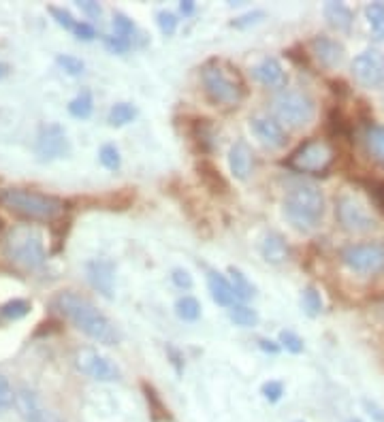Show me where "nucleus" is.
<instances>
[{
	"label": "nucleus",
	"instance_id": "obj_4",
	"mask_svg": "<svg viewBox=\"0 0 384 422\" xmlns=\"http://www.w3.org/2000/svg\"><path fill=\"white\" fill-rule=\"evenodd\" d=\"M3 254L17 266L30 269V271L41 269L47 260L45 237L32 224H17L9 230L3 241Z\"/></svg>",
	"mask_w": 384,
	"mask_h": 422
},
{
	"label": "nucleus",
	"instance_id": "obj_35",
	"mask_svg": "<svg viewBox=\"0 0 384 422\" xmlns=\"http://www.w3.org/2000/svg\"><path fill=\"white\" fill-rule=\"evenodd\" d=\"M99 160H101V164H103L107 171H120V166H122L120 149L115 147V145H111V143H107V145H103V147L99 149Z\"/></svg>",
	"mask_w": 384,
	"mask_h": 422
},
{
	"label": "nucleus",
	"instance_id": "obj_15",
	"mask_svg": "<svg viewBox=\"0 0 384 422\" xmlns=\"http://www.w3.org/2000/svg\"><path fill=\"white\" fill-rule=\"evenodd\" d=\"M250 128H252V132H254V137L259 139V143L263 147H267V149H282L288 143L286 130L276 120L254 118L252 122H250Z\"/></svg>",
	"mask_w": 384,
	"mask_h": 422
},
{
	"label": "nucleus",
	"instance_id": "obj_34",
	"mask_svg": "<svg viewBox=\"0 0 384 422\" xmlns=\"http://www.w3.org/2000/svg\"><path fill=\"white\" fill-rule=\"evenodd\" d=\"M365 15H368L370 28L374 32L376 38H384V3H372L365 9Z\"/></svg>",
	"mask_w": 384,
	"mask_h": 422
},
{
	"label": "nucleus",
	"instance_id": "obj_32",
	"mask_svg": "<svg viewBox=\"0 0 384 422\" xmlns=\"http://www.w3.org/2000/svg\"><path fill=\"white\" fill-rule=\"evenodd\" d=\"M301 307H303V312L310 318L320 316V312H322V297H320V290H318L316 286H305V290L301 295Z\"/></svg>",
	"mask_w": 384,
	"mask_h": 422
},
{
	"label": "nucleus",
	"instance_id": "obj_19",
	"mask_svg": "<svg viewBox=\"0 0 384 422\" xmlns=\"http://www.w3.org/2000/svg\"><path fill=\"white\" fill-rule=\"evenodd\" d=\"M228 166L233 177L239 182H245L250 177V171H252V149L245 141H237L228 151Z\"/></svg>",
	"mask_w": 384,
	"mask_h": 422
},
{
	"label": "nucleus",
	"instance_id": "obj_21",
	"mask_svg": "<svg viewBox=\"0 0 384 422\" xmlns=\"http://www.w3.org/2000/svg\"><path fill=\"white\" fill-rule=\"evenodd\" d=\"M261 256L269 262V264H282L288 260L291 256V249H288V243L286 239L280 235V233H267L263 239H261Z\"/></svg>",
	"mask_w": 384,
	"mask_h": 422
},
{
	"label": "nucleus",
	"instance_id": "obj_49",
	"mask_svg": "<svg viewBox=\"0 0 384 422\" xmlns=\"http://www.w3.org/2000/svg\"><path fill=\"white\" fill-rule=\"evenodd\" d=\"M73 34H75L77 38H82V41H92V38L96 36V30H94V26L88 24V22H77L75 28H73Z\"/></svg>",
	"mask_w": 384,
	"mask_h": 422
},
{
	"label": "nucleus",
	"instance_id": "obj_45",
	"mask_svg": "<svg viewBox=\"0 0 384 422\" xmlns=\"http://www.w3.org/2000/svg\"><path fill=\"white\" fill-rule=\"evenodd\" d=\"M263 17H265V11H250V13L233 19L230 26H233V28H248V26H252V24H259Z\"/></svg>",
	"mask_w": 384,
	"mask_h": 422
},
{
	"label": "nucleus",
	"instance_id": "obj_46",
	"mask_svg": "<svg viewBox=\"0 0 384 422\" xmlns=\"http://www.w3.org/2000/svg\"><path fill=\"white\" fill-rule=\"evenodd\" d=\"M171 282L176 284L180 290H190L192 284H195V282H192V275L186 271V269H173V271H171Z\"/></svg>",
	"mask_w": 384,
	"mask_h": 422
},
{
	"label": "nucleus",
	"instance_id": "obj_47",
	"mask_svg": "<svg viewBox=\"0 0 384 422\" xmlns=\"http://www.w3.org/2000/svg\"><path fill=\"white\" fill-rule=\"evenodd\" d=\"M77 7H80L90 19H101V15H103V7L99 3H94V0H80Z\"/></svg>",
	"mask_w": 384,
	"mask_h": 422
},
{
	"label": "nucleus",
	"instance_id": "obj_23",
	"mask_svg": "<svg viewBox=\"0 0 384 422\" xmlns=\"http://www.w3.org/2000/svg\"><path fill=\"white\" fill-rule=\"evenodd\" d=\"M190 137H192V141L197 143L201 153H209L211 147H214V128H211V122L205 120V118L192 122Z\"/></svg>",
	"mask_w": 384,
	"mask_h": 422
},
{
	"label": "nucleus",
	"instance_id": "obj_31",
	"mask_svg": "<svg viewBox=\"0 0 384 422\" xmlns=\"http://www.w3.org/2000/svg\"><path fill=\"white\" fill-rule=\"evenodd\" d=\"M141 388H143V395H145V401H147L154 420H169V410L165 408V403L160 401V395L156 393V388H154L152 384H147V382L141 384Z\"/></svg>",
	"mask_w": 384,
	"mask_h": 422
},
{
	"label": "nucleus",
	"instance_id": "obj_54",
	"mask_svg": "<svg viewBox=\"0 0 384 422\" xmlns=\"http://www.w3.org/2000/svg\"><path fill=\"white\" fill-rule=\"evenodd\" d=\"M9 71H11V66H9V64L0 62V79H3V77H7V75H9Z\"/></svg>",
	"mask_w": 384,
	"mask_h": 422
},
{
	"label": "nucleus",
	"instance_id": "obj_41",
	"mask_svg": "<svg viewBox=\"0 0 384 422\" xmlns=\"http://www.w3.org/2000/svg\"><path fill=\"white\" fill-rule=\"evenodd\" d=\"M47 11L51 13V17L56 19V24H58V26H62L64 30L73 32V28H75V24H77V19L71 15V11L60 9V7H49Z\"/></svg>",
	"mask_w": 384,
	"mask_h": 422
},
{
	"label": "nucleus",
	"instance_id": "obj_2",
	"mask_svg": "<svg viewBox=\"0 0 384 422\" xmlns=\"http://www.w3.org/2000/svg\"><path fill=\"white\" fill-rule=\"evenodd\" d=\"M0 205L11 214L30 222H56L64 214V201L53 195H43L26 188H5L0 190Z\"/></svg>",
	"mask_w": 384,
	"mask_h": 422
},
{
	"label": "nucleus",
	"instance_id": "obj_55",
	"mask_svg": "<svg viewBox=\"0 0 384 422\" xmlns=\"http://www.w3.org/2000/svg\"><path fill=\"white\" fill-rule=\"evenodd\" d=\"M348 422H361V420H357V418H352V420H348Z\"/></svg>",
	"mask_w": 384,
	"mask_h": 422
},
{
	"label": "nucleus",
	"instance_id": "obj_7",
	"mask_svg": "<svg viewBox=\"0 0 384 422\" xmlns=\"http://www.w3.org/2000/svg\"><path fill=\"white\" fill-rule=\"evenodd\" d=\"M274 113L288 128H303L314 120L316 103L307 92L282 90L274 99Z\"/></svg>",
	"mask_w": 384,
	"mask_h": 422
},
{
	"label": "nucleus",
	"instance_id": "obj_27",
	"mask_svg": "<svg viewBox=\"0 0 384 422\" xmlns=\"http://www.w3.org/2000/svg\"><path fill=\"white\" fill-rule=\"evenodd\" d=\"M134 118H137V107H132L130 103H115V105L109 109L107 122H109L113 128H122V126L130 124Z\"/></svg>",
	"mask_w": 384,
	"mask_h": 422
},
{
	"label": "nucleus",
	"instance_id": "obj_37",
	"mask_svg": "<svg viewBox=\"0 0 384 422\" xmlns=\"http://www.w3.org/2000/svg\"><path fill=\"white\" fill-rule=\"evenodd\" d=\"M326 126H329V132L335 134V137H348L350 134V126L346 122V118L341 115L339 109H333L329 113V118H326Z\"/></svg>",
	"mask_w": 384,
	"mask_h": 422
},
{
	"label": "nucleus",
	"instance_id": "obj_50",
	"mask_svg": "<svg viewBox=\"0 0 384 422\" xmlns=\"http://www.w3.org/2000/svg\"><path fill=\"white\" fill-rule=\"evenodd\" d=\"M259 348H261L263 352H267V354H278V352H280V343L261 337V339H259Z\"/></svg>",
	"mask_w": 384,
	"mask_h": 422
},
{
	"label": "nucleus",
	"instance_id": "obj_51",
	"mask_svg": "<svg viewBox=\"0 0 384 422\" xmlns=\"http://www.w3.org/2000/svg\"><path fill=\"white\" fill-rule=\"evenodd\" d=\"M363 406L368 408V412H370V416L376 420V422H384V414H382V410L376 406V403H372V401H363Z\"/></svg>",
	"mask_w": 384,
	"mask_h": 422
},
{
	"label": "nucleus",
	"instance_id": "obj_6",
	"mask_svg": "<svg viewBox=\"0 0 384 422\" xmlns=\"http://www.w3.org/2000/svg\"><path fill=\"white\" fill-rule=\"evenodd\" d=\"M335 160V149L326 139H310L301 143L291 156L284 160V164L297 171L307 173V175H324L331 169Z\"/></svg>",
	"mask_w": 384,
	"mask_h": 422
},
{
	"label": "nucleus",
	"instance_id": "obj_36",
	"mask_svg": "<svg viewBox=\"0 0 384 422\" xmlns=\"http://www.w3.org/2000/svg\"><path fill=\"white\" fill-rule=\"evenodd\" d=\"M56 62H58V66H60L67 75H73V77L82 75V73L86 71V64H84L82 58L71 55V53H58V55H56Z\"/></svg>",
	"mask_w": 384,
	"mask_h": 422
},
{
	"label": "nucleus",
	"instance_id": "obj_20",
	"mask_svg": "<svg viewBox=\"0 0 384 422\" xmlns=\"http://www.w3.org/2000/svg\"><path fill=\"white\" fill-rule=\"evenodd\" d=\"M207 288H209V295L216 305H222V307L235 305L237 297H235L233 286H230V280H226L222 273L214 271V269H209L207 271Z\"/></svg>",
	"mask_w": 384,
	"mask_h": 422
},
{
	"label": "nucleus",
	"instance_id": "obj_53",
	"mask_svg": "<svg viewBox=\"0 0 384 422\" xmlns=\"http://www.w3.org/2000/svg\"><path fill=\"white\" fill-rule=\"evenodd\" d=\"M169 354H171V358H173L171 362L178 367V373H182V369H184V367L180 364V360H182V358H180V352H178V350H173V348H169Z\"/></svg>",
	"mask_w": 384,
	"mask_h": 422
},
{
	"label": "nucleus",
	"instance_id": "obj_43",
	"mask_svg": "<svg viewBox=\"0 0 384 422\" xmlns=\"http://www.w3.org/2000/svg\"><path fill=\"white\" fill-rule=\"evenodd\" d=\"M13 403H15V393H13V388H11L9 380H7L3 373H0V412L9 410Z\"/></svg>",
	"mask_w": 384,
	"mask_h": 422
},
{
	"label": "nucleus",
	"instance_id": "obj_57",
	"mask_svg": "<svg viewBox=\"0 0 384 422\" xmlns=\"http://www.w3.org/2000/svg\"><path fill=\"white\" fill-rule=\"evenodd\" d=\"M299 422H301V420H299Z\"/></svg>",
	"mask_w": 384,
	"mask_h": 422
},
{
	"label": "nucleus",
	"instance_id": "obj_9",
	"mask_svg": "<svg viewBox=\"0 0 384 422\" xmlns=\"http://www.w3.org/2000/svg\"><path fill=\"white\" fill-rule=\"evenodd\" d=\"M335 218L348 233H370L378 226L368 207L352 195H341L335 201Z\"/></svg>",
	"mask_w": 384,
	"mask_h": 422
},
{
	"label": "nucleus",
	"instance_id": "obj_29",
	"mask_svg": "<svg viewBox=\"0 0 384 422\" xmlns=\"http://www.w3.org/2000/svg\"><path fill=\"white\" fill-rule=\"evenodd\" d=\"M30 310H32L30 301H26V299H11L5 305H0V318L9 320V322H15V320L26 318L30 314Z\"/></svg>",
	"mask_w": 384,
	"mask_h": 422
},
{
	"label": "nucleus",
	"instance_id": "obj_40",
	"mask_svg": "<svg viewBox=\"0 0 384 422\" xmlns=\"http://www.w3.org/2000/svg\"><path fill=\"white\" fill-rule=\"evenodd\" d=\"M365 188H368L370 199L374 201V205L378 207V211H382V214H384V182H382V179L365 182Z\"/></svg>",
	"mask_w": 384,
	"mask_h": 422
},
{
	"label": "nucleus",
	"instance_id": "obj_42",
	"mask_svg": "<svg viewBox=\"0 0 384 422\" xmlns=\"http://www.w3.org/2000/svg\"><path fill=\"white\" fill-rule=\"evenodd\" d=\"M261 393H263V397H265L269 403H278V401L282 399V395H284V384L278 382V380H269V382L263 384Z\"/></svg>",
	"mask_w": 384,
	"mask_h": 422
},
{
	"label": "nucleus",
	"instance_id": "obj_18",
	"mask_svg": "<svg viewBox=\"0 0 384 422\" xmlns=\"http://www.w3.org/2000/svg\"><path fill=\"white\" fill-rule=\"evenodd\" d=\"M197 175H199L201 184L211 192V195H216V197L228 195V184H226V179L222 177L220 169H218L214 162H211V160L201 158V160L197 162Z\"/></svg>",
	"mask_w": 384,
	"mask_h": 422
},
{
	"label": "nucleus",
	"instance_id": "obj_38",
	"mask_svg": "<svg viewBox=\"0 0 384 422\" xmlns=\"http://www.w3.org/2000/svg\"><path fill=\"white\" fill-rule=\"evenodd\" d=\"M156 22H158V28L165 36H173L178 30V24H180V19L178 15L173 13V11H158L156 13Z\"/></svg>",
	"mask_w": 384,
	"mask_h": 422
},
{
	"label": "nucleus",
	"instance_id": "obj_17",
	"mask_svg": "<svg viewBox=\"0 0 384 422\" xmlns=\"http://www.w3.org/2000/svg\"><path fill=\"white\" fill-rule=\"evenodd\" d=\"M252 75H254V79L259 84H263L265 88H284L288 84V75L284 71V66L280 64L278 58H272V55H267L263 58V60L252 69Z\"/></svg>",
	"mask_w": 384,
	"mask_h": 422
},
{
	"label": "nucleus",
	"instance_id": "obj_33",
	"mask_svg": "<svg viewBox=\"0 0 384 422\" xmlns=\"http://www.w3.org/2000/svg\"><path fill=\"white\" fill-rule=\"evenodd\" d=\"M113 30H115V36L124 38L130 45L134 38H137V26H134L132 19L124 13H113Z\"/></svg>",
	"mask_w": 384,
	"mask_h": 422
},
{
	"label": "nucleus",
	"instance_id": "obj_8",
	"mask_svg": "<svg viewBox=\"0 0 384 422\" xmlns=\"http://www.w3.org/2000/svg\"><path fill=\"white\" fill-rule=\"evenodd\" d=\"M341 262L359 275L384 273V241H368L346 245L339 254Z\"/></svg>",
	"mask_w": 384,
	"mask_h": 422
},
{
	"label": "nucleus",
	"instance_id": "obj_14",
	"mask_svg": "<svg viewBox=\"0 0 384 422\" xmlns=\"http://www.w3.org/2000/svg\"><path fill=\"white\" fill-rule=\"evenodd\" d=\"M88 282L96 293H101L105 299L113 297V282H115V264L107 258H96L86 264Z\"/></svg>",
	"mask_w": 384,
	"mask_h": 422
},
{
	"label": "nucleus",
	"instance_id": "obj_12",
	"mask_svg": "<svg viewBox=\"0 0 384 422\" xmlns=\"http://www.w3.org/2000/svg\"><path fill=\"white\" fill-rule=\"evenodd\" d=\"M352 75L363 88L384 86V55L376 49L359 53L352 60Z\"/></svg>",
	"mask_w": 384,
	"mask_h": 422
},
{
	"label": "nucleus",
	"instance_id": "obj_26",
	"mask_svg": "<svg viewBox=\"0 0 384 422\" xmlns=\"http://www.w3.org/2000/svg\"><path fill=\"white\" fill-rule=\"evenodd\" d=\"M228 318L233 324L241 326V329H252L259 324V314L252 307H248L243 303H235L233 307H228Z\"/></svg>",
	"mask_w": 384,
	"mask_h": 422
},
{
	"label": "nucleus",
	"instance_id": "obj_16",
	"mask_svg": "<svg viewBox=\"0 0 384 422\" xmlns=\"http://www.w3.org/2000/svg\"><path fill=\"white\" fill-rule=\"evenodd\" d=\"M310 45H312V53L316 55V60L326 69H337L346 58L344 45L339 41H335V38L326 36V34L314 36Z\"/></svg>",
	"mask_w": 384,
	"mask_h": 422
},
{
	"label": "nucleus",
	"instance_id": "obj_44",
	"mask_svg": "<svg viewBox=\"0 0 384 422\" xmlns=\"http://www.w3.org/2000/svg\"><path fill=\"white\" fill-rule=\"evenodd\" d=\"M103 43H105V47L109 49V51H113V53H126L132 45L128 43V41H124V38H120V36H115V34H103Z\"/></svg>",
	"mask_w": 384,
	"mask_h": 422
},
{
	"label": "nucleus",
	"instance_id": "obj_39",
	"mask_svg": "<svg viewBox=\"0 0 384 422\" xmlns=\"http://www.w3.org/2000/svg\"><path fill=\"white\" fill-rule=\"evenodd\" d=\"M280 348H286V352H291V354H301L303 352V339L293 333V331H282L280 333Z\"/></svg>",
	"mask_w": 384,
	"mask_h": 422
},
{
	"label": "nucleus",
	"instance_id": "obj_30",
	"mask_svg": "<svg viewBox=\"0 0 384 422\" xmlns=\"http://www.w3.org/2000/svg\"><path fill=\"white\" fill-rule=\"evenodd\" d=\"M176 314L184 322H197L201 318V303L195 297H180L176 301Z\"/></svg>",
	"mask_w": 384,
	"mask_h": 422
},
{
	"label": "nucleus",
	"instance_id": "obj_22",
	"mask_svg": "<svg viewBox=\"0 0 384 422\" xmlns=\"http://www.w3.org/2000/svg\"><path fill=\"white\" fill-rule=\"evenodd\" d=\"M324 17L326 22H329L335 30L339 32H348L352 28V22H355V13L348 5L344 3H335V0H331V3L324 5Z\"/></svg>",
	"mask_w": 384,
	"mask_h": 422
},
{
	"label": "nucleus",
	"instance_id": "obj_1",
	"mask_svg": "<svg viewBox=\"0 0 384 422\" xmlns=\"http://www.w3.org/2000/svg\"><path fill=\"white\" fill-rule=\"evenodd\" d=\"M49 307L60 314L64 320H69L77 331H82L86 337L101 345H118L120 343V331L115 329L113 322L96 307L88 297L75 293V290H62L58 293Z\"/></svg>",
	"mask_w": 384,
	"mask_h": 422
},
{
	"label": "nucleus",
	"instance_id": "obj_10",
	"mask_svg": "<svg viewBox=\"0 0 384 422\" xmlns=\"http://www.w3.org/2000/svg\"><path fill=\"white\" fill-rule=\"evenodd\" d=\"M73 362L77 371L96 382H118L122 377L118 364L94 348H80L73 356Z\"/></svg>",
	"mask_w": 384,
	"mask_h": 422
},
{
	"label": "nucleus",
	"instance_id": "obj_24",
	"mask_svg": "<svg viewBox=\"0 0 384 422\" xmlns=\"http://www.w3.org/2000/svg\"><path fill=\"white\" fill-rule=\"evenodd\" d=\"M365 149H368L370 156L384 166V128L382 126H368V130H365Z\"/></svg>",
	"mask_w": 384,
	"mask_h": 422
},
{
	"label": "nucleus",
	"instance_id": "obj_48",
	"mask_svg": "<svg viewBox=\"0 0 384 422\" xmlns=\"http://www.w3.org/2000/svg\"><path fill=\"white\" fill-rule=\"evenodd\" d=\"M62 331V322L60 320H45L38 324V329L34 331V337H41V335H51V333H60Z\"/></svg>",
	"mask_w": 384,
	"mask_h": 422
},
{
	"label": "nucleus",
	"instance_id": "obj_3",
	"mask_svg": "<svg viewBox=\"0 0 384 422\" xmlns=\"http://www.w3.org/2000/svg\"><path fill=\"white\" fill-rule=\"evenodd\" d=\"M203 92L216 107H237L245 99V86L237 69H230L226 62L211 60L201 69Z\"/></svg>",
	"mask_w": 384,
	"mask_h": 422
},
{
	"label": "nucleus",
	"instance_id": "obj_25",
	"mask_svg": "<svg viewBox=\"0 0 384 422\" xmlns=\"http://www.w3.org/2000/svg\"><path fill=\"white\" fill-rule=\"evenodd\" d=\"M228 275H230V286H233L237 301H250V299L256 297V286L250 282V280L239 271V269L230 266V269H228Z\"/></svg>",
	"mask_w": 384,
	"mask_h": 422
},
{
	"label": "nucleus",
	"instance_id": "obj_56",
	"mask_svg": "<svg viewBox=\"0 0 384 422\" xmlns=\"http://www.w3.org/2000/svg\"><path fill=\"white\" fill-rule=\"evenodd\" d=\"M0 228H3V220H0Z\"/></svg>",
	"mask_w": 384,
	"mask_h": 422
},
{
	"label": "nucleus",
	"instance_id": "obj_28",
	"mask_svg": "<svg viewBox=\"0 0 384 422\" xmlns=\"http://www.w3.org/2000/svg\"><path fill=\"white\" fill-rule=\"evenodd\" d=\"M94 111V99L90 90H82L75 99L69 103V113L77 120H88Z\"/></svg>",
	"mask_w": 384,
	"mask_h": 422
},
{
	"label": "nucleus",
	"instance_id": "obj_5",
	"mask_svg": "<svg viewBox=\"0 0 384 422\" xmlns=\"http://www.w3.org/2000/svg\"><path fill=\"white\" fill-rule=\"evenodd\" d=\"M284 216L299 233H310L318 228L324 216V197L312 184L291 188L284 199Z\"/></svg>",
	"mask_w": 384,
	"mask_h": 422
},
{
	"label": "nucleus",
	"instance_id": "obj_52",
	"mask_svg": "<svg viewBox=\"0 0 384 422\" xmlns=\"http://www.w3.org/2000/svg\"><path fill=\"white\" fill-rule=\"evenodd\" d=\"M180 11H182L184 15H192V13L197 11L195 0H182V3H180Z\"/></svg>",
	"mask_w": 384,
	"mask_h": 422
},
{
	"label": "nucleus",
	"instance_id": "obj_11",
	"mask_svg": "<svg viewBox=\"0 0 384 422\" xmlns=\"http://www.w3.org/2000/svg\"><path fill=\"white\" fill-rule=\"evenodd\" d=\"M34 151H36L38 162H53L58 158L71 156V141L67 137V130L60 124L43 126L38 130Z\"/></svg>",
	"mask_w": 384,
	"mask_h": 422
},
{
	"label": "nucleus",
	"instance_id": "obj_13",
	"mask_svg": "<svg viewBox=\"0 0 384 422\" xmlns=\"http://www.w3.org/2000/svg\"><path fill=\"white\" fill-rule=\"evenodd\" d=\"M15 408L24 422H64L56 412L47 410L30 388H19L15 393Z\"/></svg>",
	"mask_w": 384,
	"mask_h": 422
}]
</instances>
